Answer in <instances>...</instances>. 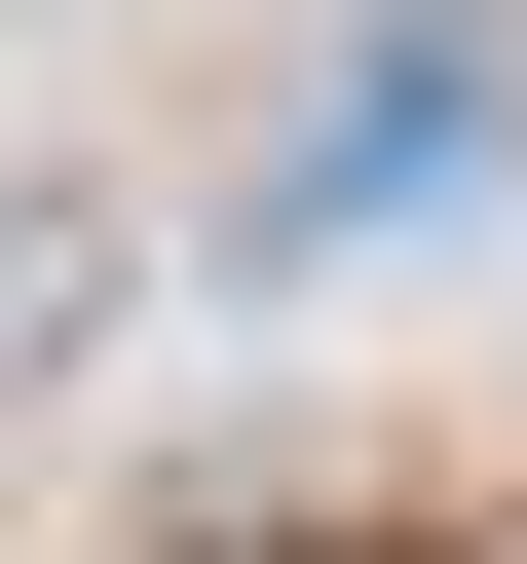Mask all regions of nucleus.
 I'll use <instances>...</instances> for the list:
<instances>
[{
    "label": "nucleus",
    "instance_id": "f257e3e1",
    "mask_svg": "<svg viewBox=\"0 0 527 564\" xmlns=\"http://www.w3.org/2000/svg\"><path fill=\"white\" fill-rule=\"evenodd\" d=\"M114 339V188H0V377H76Z\"/></svg>",
    "mask_w": 527,
    "mask_h": 564
}]
</instances>
